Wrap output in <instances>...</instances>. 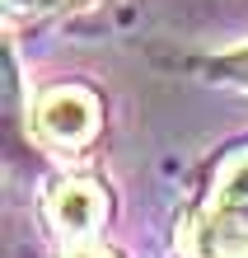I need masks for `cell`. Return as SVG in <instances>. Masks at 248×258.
I'll list each match as a JSON object with an SVG mask.
<instances>
[{
  "mask_svg": "<svg viewBox=\"0 0 248 258\" xmlns=\"http://www.w3.org/2000/svg\"><path fill=\"white\" fill-rule=\"evenodd\" d=\"M215 235L225 244H248V160L225 178L215 202Z\"/></svg>",
  "mask_w": 248,
  "mask_h": 258,
  "instance_id": "6da1fadb",
  "label": "cell"
},
{
  "mask_svg": "<svg viewBox=\"0 0 248 258\" xmlns=\"http://www.w3.org/2000/svg\"><path fill=\"white\" fill-rule=\"evenodd\" d=\"M42 127H47L52 136H66V141H75V136L89 132V103L75 99V94H56L47 103V113H42Z\"/></svg>",
  "mask_w": 248,
  "mask_h": 258,
  "instance_id": "7a4b0ae2",
  "label": "cell"
},
{
  "mask_svg": "<svg viewBox=\"0 0 248 258\" xmlns=\"http://www.w3.org/2000/svg\"><path fill=\"white\" fill-rule=\"evenodd\" d=\"M94 211H99V202H94V192H89V188H66V192L56 197V216L66 221L70 230H89Z\"/></svg>",
  "mask_w": 248,
  "mask_h": 258,
  "instance_id": "3957f363",
  "label": "cell"
},
{
  "mask_svg": "<svg viewBox=\"0 0 248 258\" xmlns=\"http://www.w3.org/2000/svg\"><path fill=\"white\" fill-rule=\"evenodd\" d=\"M211 71H220V75H229V80L248 85V52H234V56H225V61H215Z\"/></svg>",
  "mask_w": 248,
  "mask_h": 258,
  "instance_id": "277c9868",
  "label": "cell"
},
{
  "mask_svg": "<svg viewBox=\"0 0 248 258\" xmlns=\"http://www.w3.org/2000/svg\"><path fill=\"white\" fill-rule=\"evenodd\" d=\"M10 5H52V0H10Z\"/></svg>",
  "mask_w": 248,
  "mask_h": 258,
  "instance_id": "5b68a950",
  "label": "cell"
}]
</instances>
